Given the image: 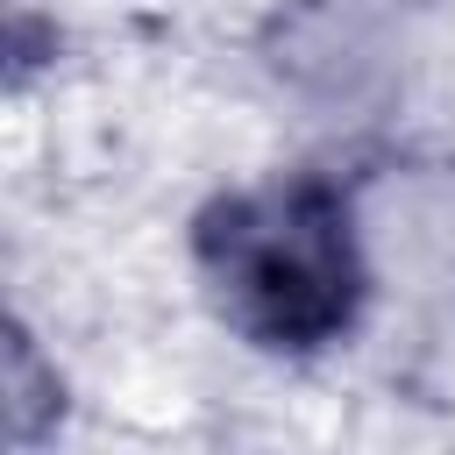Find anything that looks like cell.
<instances>
[{
  "label": "cell",
  "mask_w": 455,
  "mask_h": 455,
  "mask_svg": "<svg viewBox=\"0 0 455 455\" xmlns=\"http://www.w3.org/2000/svg\"><path fill=\"white\" fill-rule=\"evenodd\" d=\"M192 256L220 320L277 355L341 341L370 291L355 213L334 178H284L213 199L192 220Z\"/></svg>",
  "instance_id": "1"
}]
</instances>
